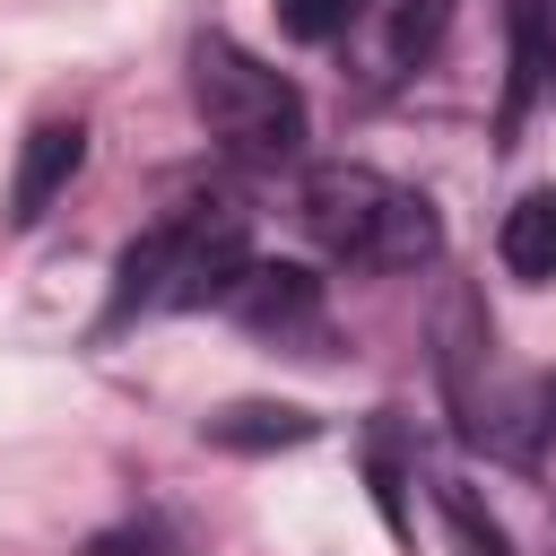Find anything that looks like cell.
<instances>
[{"instance_id": "6da1fadb", "label": "cell", "mask_w": 556, "mask_h": 556, "mask_svg": "<svg viewBox=\"0 0 556 556\" xmlns=\"http://www.w3.org/2000/svg\"><path fill=\"white\" fill-rule=\"evenodd\" d=\"M243 269H252L243 208H235V200H191V208H174L165 226H148V235L122 252L113 321H130V313H200V304H226Z\"/></svg>"}, {"instance_id": "7a4b0ae2", "label": "cell", "mask_w": 556, "mask_h": 556, "mask_svg": "<svg viewBox=\"0 0 556 556\" xmlns=\"http://www.w3.org/2000/svg\"><path fill=\"white\" fill-rule=\"evenodd\" d=\"M304 235L348 269H426L443 252L434 200L374 174V165H313L304 174Z\"/></svg>"}, {"instance_id": "3957f363", "label": "cell", "mask_w": 556, "mask_h": 556, "mask_svg": "<svg viewBox=\"0 0 556 556\" xmlns=\"http://www.w3.org/2000/svg\"><path fill=\"white\" fill-rule=\"evenodd\" d=\"M191 104H200L208 139L235 148V156H252V165L304 156V87L287 70H269L261 52L226 43V35L191 43Z\"/></svg>"}, {"instance_id": "277c9868", "label": "cell", "mask_w": 556, "mask_h": 556, "mask_svg": "<svg viewBox=\"0 0 556 556\" xmlns=\"http://www.w3.org/2000/svg\"><path fill=\"white\" fill-rule=\"evenodd\" d=\"M78 165H87V130H78V122H35L26 148H17V182H9V226H35V217L70 191Z\"/></svg>"}, {"instance_id": "5b68a950", "label": "cell", "mask_w": 556, "mask_h": 556, "mask_svg": "<svg viewBox=\"0 0 556 556\" xmlns=\"http://www.w3.org/2000/svg\"><path fill=\"white\" fill-rule=\"evenodd\" d=\"M226 313H235L243 330H304V321L321 313V278H313L304 261H252V269L235 278Z\"/></svg>"}, {"instance_id": "8992f818", "label": "cell", "mask_w": 556, "mask_h": 556, "mask_svg": "<svg viewBox=\"0 0 556 556\" xmlns=\"http://www.w3.org/2000/svg\"><path fill=\"white\" fill-rule=\"evenodd\" d=\"M200 434H208L217 452H295V443L321 434V417L295 408V400H226Z\"/></svg>"}, {"instance_id": "52a82bcc", "label": "cell", "mask_w": 556, "mask_h": 556, "mask_svg": "<svg viewBox=\"0 0 556 556\" xmlns=\"http://www.w3.org/2000/svg\"><path fill=\"white\" fill-rule=\"evenodd\" d=\"M495 252H504V269L513 278H556V191L539 182V191H521L513 208H504V226H495Z\"/></svg>"}, {"instance_id": "ba28073f", "label": "cell", "mask_w": 556, "mask_h": 556, "mask_svg": "<svg viewBox=\"0 0 556 556\" xmlns=\"http://www.w3.org/2000/svg\"><path fill=\"white\" fill-rule=\"evenodd\" d=\"M356 17H374V35H382V70H417V61L443 43L452 0H356Z\"/></svg>"}, {"instance_id": "9c48e42d", "label": "cell", "mask_w": 556, "mask_h": 556, "mask_svg": "<svg viewBox=\"0 0 556 556\" xmlns=\"http://www.w3.org/2000/svg\"><path fill=\"white\" fill-rule=\"evenodd\" d=\"M434 513H443V530L460 539V556H513V539H504V521L460 486V478H434Z\"/></svg>"}, {"instance_id": "30bf717a", "label": "cell", "mask_w": 556, "mask_h": 556, "mask_svg": "<svg viewBox=\"0 0 556 556\" xmlns=\"http://www.w3.org/2000/svg\"><path fill=\"white\" fill-rule=\"evenodd\" d=\"M348 17H356V0H278V26L295 43H330V35H348Z\"/></svg>"}, {"instance_id": "8fae6325", "label": "cell", "mask_w": 556, "mask_h": 556, "mask_svg": "<svg viewBox=\"0 0 556 556\" xmlns=\"http://www.w3.org/2000/svg\"><path fill=\"white\" fill-rule=\"evenodd\" d=\"M521 43H530V61H539V78L556 87V0H530V17H521Z\"/></svg>"}, {"instance_id": "7c38bea8", "label": "cell", "mask_w": 556, "mask_h": 556, "mask_svg": "<svg viewBox=\"0 0 556 556\" xmlns=\"http://www.w3.org/2000/svg\"><path fill=\"white\" fill-rule=\"evenodd\" d=\"M87 556H174V539L165 530H104Z\"/></svg>"}, {"instance_id": "4fadbf2b", "label": "cell", "mask_w": 556, "mask_h": 556, "mask_svg": "<svg viewBox=\"0 0 556 556\" xmlns=\"http://www.w3.org/2000/svg\"><path fill=\"white\" fill-rule=\"evenodd\" d=\"M530 417H539V443H556V374L530 391Z\"/></svg>"}]
</instances>
